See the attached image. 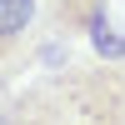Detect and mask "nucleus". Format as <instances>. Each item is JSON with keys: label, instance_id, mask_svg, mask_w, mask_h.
Masks as SVG:
<instances>
[{"label": "nucleus", "instance_id": "obj_3", "mask_svg": "<svg viewBox=\"0 0 125 125\" xmlns=\"http://www.w3.org/2000/svg\"><path fill=\"white\" fill-rule=\"evenodd\" d=\"M35 10L40 0H0V60L15 70L20 50H25V35L35 25Z\"/></svg>", "mask_w": 125, "mask_h": 125}, {"label": "nucleus", "instance_id": "obj_4", "mask_svg": "<svg viewBox=\"0 0 125 125\" xmlns=\"http://www.w3.org/2000/svg\"><path fill=\"white\" fill-rule=\"evenodd\" d=\"M85 35H90V45H95V55H100V60L125 65V35H120V30H110V15L100 20V25H90Z\"/></svg>", "mask_w": 125, "mask_h": 125}, {"label": "nucleus", "instance_id": "obj_1", "mask_svg": "<svg viewBox=\"0 0 125 125\" xmlns=\"http://www.w3.org/2000/svg\"><path fill=\"white\" fill-rule=\"evenodd\" d=\"M0 125H125V65H60L5 95Z\"/></svg>", "mask_w": 125, "mask_h": 125}, {"label": "nucleus", "instance_id": "obj_5", "mask_svg": "<svg viewBox=\"0 0 125 125\" xmlns=\"http://www.w3.org/2000/svg\"><path fill=\"white\" fill-rule=\"evenodd\" d=\"M5 75H10V65H5V60H0V80H5Z\"/></svg>", "mask_w": 125, "mask_h": 125}, {"label": "nucleus", "instance_id": "obj_2", "mask_svg": "<svg viewBox=\"0 0 125 125\" xmlns=\"http://www.w3.org/2000/svg\"><path fill=\"white\" fill-rule=\"evenodd\" d=\"M105 15H110V0H45V20H50V35L55 40L100 25Z\"/></svg>", "mask_w": 125, "mask_h": 125}]
</instances>
